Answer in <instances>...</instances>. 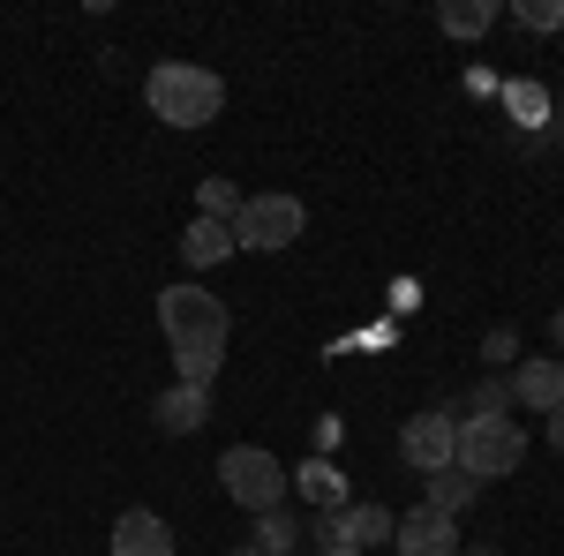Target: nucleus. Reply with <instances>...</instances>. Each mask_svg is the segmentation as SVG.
<instances>
[{
    "label": "nucleus",
    "instance_id": "11",
    "mask_svg": "<svg viewBox=\"0 0 564 556\" xmlns=\"http://www.w3.org/2000/svg\"><path fill=\"white\" fill-rule=\"evenodd\" d=\"M151 422L166 428V436H196V428L212 422V391H196V384H174L159 406H151Z\"/></svg>",
    "mask_w": 564,
    "mask_h": 556
},
{
    "label": "nucleus",
    "instance_id": "3",
    "mask_svg": "<svg viewBox=\"0 0 564 556\" xmlns=\"http://www.w3.org/2000/svg\"><path fill=\"white\" fill-rule=\"evenodd\" d=\"M218 481H226V497L241 504V512H279L286 504V489H294V473L279 451H263V444H234L226 459H218Z\"/></svg>",
    "mask_w": 564,
    "mask_h": 556
},
{
    "label": "nucleus",
    "instance_id": "2",
    "mask_svg": "<svg viewBox=\"0 0 564 556\" xmlns=\"http://www.w3.org/2000/svg\"><path fill=\"white\" fill-rule=\"evenodd\" d=\"M143 106L166 121V129H212L218 113H226V84H218V68L204 61H159L151 76H143Z\"/></svg>",
    "mask_w": 564,
    "mask_h": 556
},
{
    "label": "nucleus",
    "instance_id": "25",
    "mask_svg": "<svg viewBox=\"0 0 564 556\" xmlns=\"http://www.w3.org/2000/svg\"><path fill=\"white\" fill-rule=\"evenodd\" d=\"M459 556H497V549H459Z\"/></svg>",
    "mask_w": 564,
    "mask_h": 556
},
{
    "label": "nucleus",
    "instance_id": "13",
    "mask_svg": "<svg viewBox=\"0 0 564 556\" xmlns=\"http://www.w3.org/2000/svg\"><path fill=\"white\" fill-rule=\"evenodd\" d=\"M181 257L196 263V271L226 263V257H234V226H226V218H188V233H181Z\"/></svg>",
    "mask_w": 564,
    "mask_h": 556
},
{
    "label": "nucleus",
    "instance_id": "17",
    "mask_svg": "<svg viewBox=\"0 0 564 556\" xmlns=\"http://www.w3.org/2000/svg\"><path fill=\"white\" fill-rule=\"evenodd\" d=\"M234 211H241V188H234V181H204V188H196V218H226V226H234Z\"/></svg>",
    "mask_w": 564,
    "mask_h": 556
},
{
    "label": "nucleus",
    "instance_id": "26",
    "mask_svg": "<svg viewBox=\"0 0 564 556\" xmlns=\"http://www.w3.org/2000/svg\"><path fill=\"white\" fill-rule=\"evenodd\" d=\"M234 556H257V549H234Z\"/></svg>",
    "mask_w": 564,
    "mask_h": 556
},
{
    "label": "nucleus",
    "instance_id": "5",
    "mask_svg": "<svg viewBox=\"0 0 564 556\" xmlns=\"http://www.w3.org/2000/svg\"><path fill=\"white\" fill-rule=\"evenodd\" d=\"M302 196H279V188H263V196H241V211H234V249H257V257H271V249H294L302 241Z\"/></svg>",
    "mask_w": 564,
    "mask_h": 556
},
{
    "label": "nucleus",
    "instance_id": "18",
    "mask_svg": "<svg viewBox=\"0 0 564 556\" xmlns=\"http://www.w3.org/2000/svg\"><path fill=\"white\" fill-rule=\"evenodd\" d=\"M512 15H520L527 31H564V0H520Z\"/></svg>",
    "mask_w": 564,
    "mask_h": 556
},
{
    "label": "nucleus",
    "instance_id": "6",
    "mask_svg": "<svg viewBox=\"0 0 564 556\" xmlns=\"http://www.w3.org/2000/svg\"><path fill=\"white\" fill-rule=\"evenodd\" d=\"M391 526H399V512H384V504H347V512H324L316 519V549H377V542H391Z\"/></svg>",
    "mask_w": 564,
    "mask_h": 556
},
{
    "label": "nucleus",
    "instance_id": "1",
    "mask_svg": "<svg viewBox=\"0 0 564 556\" xmlns=\"http://www.w3.org/2000/svg\"><path fill=\"white\" fill-rule=\"evenodd\" d=\"M159 331H166V346H174L181 384L212 391L218 361H226V331H234L226 301H218L212 286H166V294H159Z\"/></svg>",
    "mask_w": 564,
    "mask_h": 556
},
{
    "label": "nucleus",
    "instance_id": "8",
    "mask_svg": "<svg viewBox=\"0 0 564 556\" xmlns=\"http://www.w3.org/2000/svg\"><path fill=\"white\" fill-rule=\"evenodd\" d=\"M391 549L399 556H459V519L414 504V512H399V526H391Z\"/></svg>",
    "mask_w": 564,
    "mask_h": 556
},
{
    "label": "nucleus",
    "instance_id": "23",
    "mask_svg": "<svg viewBox=\"0 0 564 556\" xmlns=\"http://www.w3.org/2000/svg\"><path fill=\"white\" fill-rule=\"evenodd\" d=\"M550 339H557V353H564V308H557V324H550Z\"/></svg>",
    "mask_w": 564,
    "mask_h": 556
},
{
    "label": "nucleus",
    "instance_id": "12",
    "mask_svg": "<svg viewBox=\"0 0 564 556\" xmlns=\"http://www.w3.org/2000/svg\"><path fill=\"white\" fill-rule=\"evenodd\" d=\"M481 497V481L467 467H444V473H422V504H430V512H444V519H459L467 512V504H475Z\"/></svg>",
    "mask_w": 564,
    "mask_h": 556
},
{
    "label": "nucleus",
    "instance_id": "15",
    "mask_svg": "<svg viewBox=\"0 0 564 556\" xmlns=\"http://www.w3.org/2000/svg\"><path fill=\"white\" fill-rule=\"evenodd\" d=\"M436 23H444L452 39H481V31L497 23V0H444V8H436Z\"/></svg>",
    "mask_w": 564,
    "mask_h": 556
},
{
    "label": "nucleus",
    "instance_id": "9",
    "mask_svg": "<svg viewBox=\"0 0 564 556\" xmlns=\"http://www.w3.org/2000/svg\"><path fill=\"white\" fill-rule=\"evenodd\" d=\"M512 399H520V406H534V414L550 422V414L564 406V361H542V353H534V361H520V369H512Z\"/></svg>",
    "mask_w": 564,
    "mask_h": 556
},
{
    "label": "nucleus",
    "instance_id": "19",
    "mask_svg": "<svg viewBox=\"0 0 564 556\" xmlns=\"http://www.w3.org/2000/svg\"><path fill=\"white\" fill-rule=\"evenodd\" d=\"M512 113H520L527 129H542V121H550V90H534V84H512Z\"/></svg>",
    "mask_w": 564,
    "mask_h": 556
},
{
    "label": "nucleus",
    "instance_id": "20",
    "mask_svg": "<svg viewBox=\"0 0 564 556\" xmlns=\"http://www.w3.org/2000/svg\"><path fill=\"white\" fill-rule=\"evenodd\" d=\"M475 414H512V384H481L475 391Z\"/></svg>",
    "mask_w": 564,
    "mask_h": 556
},
{
    "label": "nucleus",
    "instance_id": "4",
    "mask_svg": "<svg viewBox=\"0 0 564 556\" xmlns=\"http://www.w3.org/2000/svg\"><path fill=\"white\" fill-rule=\"evenodd\" d=\"M527 459V428L512 414H475V422H459V451H452V467H467L475 481H505V473H520Z\"/></svg>",
    "mask_w": 564,
    "mask_h": 556
},
{
    "label": "nucleus",
    "instance_id": "10",
    "mask_svg": "<svg viewBox=\"0 0 564 556\" xmlns=\"http://www.w3.org/2000/svg\"><path fill=\"white\" fill-rule=\"evenodd\" d=\"M113 556H174V526L135 504V512L113 519Z\"/></svg>",
    "mask_w": 564,
    "mask_h": 556
},
{
    "label": "nucleus",
    "instance_id": "24",
    "mask_svg": "<svg viewBox=\"0 0 564 556\" xmlns=\"http://www.w3.org/2000/svg\"><path fill=\"white\" fill-rule=\"evenodd\" d=\"M316 556H361V549H316Z\"/></svg>",
    "mask_w": 564,
    "mask_h": 556
},
{
    "label": "nucleus",
    "instance_id": "7",
    "mask_svg": "<svg viewBox=\"0 0 564 556\" xmlns=\"http://www.w3.org/2000/svg\"><path fill=\"white\" fill-rule=\"evenodd\" d=\"M452 451H459V422L452 414H414V422L399 428V459L414 473H444Z\"/></svg>",
    "mask_w": 564,
    "mask_h": 556
},
{
    "label": "nucleus",
    "instance_id": "16",
    "mask_svg": "<svg viewBox=\"0 0 564 556\" xmlns=\"http://www.w3.org/2000/svg\"><path fill=\"white\" fill-rule=\"evenodd\" d=\"M302 549V519L286 512V504H279V512H263L257 519V556H294Z\"/></svg>",
    "mask_w": 564,
    "mask_h": 556
},
{
    "label": "nucleus",
    "instance_id": "21",
    "mask_svg": "<svg viewBox=\"0 0 564 556\" xmlns=\"http://www.w3.org/2000/svg\"><path fill=\"white\" fill-rule=\"evenodd\" d=\"M481 353H489V361H512V353H520V331H489Z\"/></svg>",
    "mask_w": 564,
    "mask_h": 556
},
{
    "label": "nucleus",
    "instance_id": "14",
    "mask_svg": "<svg viewBox=\"0 0 564 556\" xmlns=\"http://www.w3.org/2000/svg\"><path fill=\"white\" fill-rule=\"evenodd\" d=\"M294 489H302L316 512H347V473L332 467V459H308V467L294 473Z\"/></svg>",
    "mask_w": 564,
    "mask_h": 556
},
{
    "label": "nucleus",
    "instance_id": "22",
    "mask_svg": "<svg viewBox=\"0 0 564 556\" xmlns=\"http://www.w3.org/2000/svg\"><path fill=\"white\" fill-rule=\"evenodd\" d=\"M550 451H557V459H564V406H557V414H550Z\"/></svg>",
    "mask_w": 564,
    "mask_h": 556
}]
</instances>
